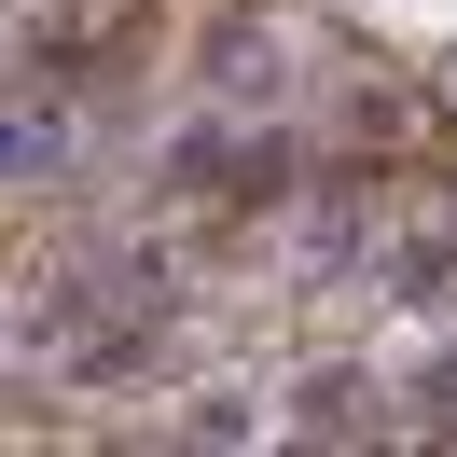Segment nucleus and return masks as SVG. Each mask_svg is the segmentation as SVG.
<instances>
[{
  "label": "nucleus",
  "mask_w": 457,
  "mask_h": 457,
  "mask_svg": "<svg viewBox=\"0 0 457 457\" xmlns=\"http://www.w3.org/2000/svg\"><path fill=\"white\" fill-rule=\"evenodd\" d=\"M70 153V125H0V167H56Z\"/></svg>",
  "instance_id": "2"
},
{
  "label": "nucleus",
  "mask_w": 457,
  "mask_h": 457,
  "mask_svg": "<svg viewBox=\"0 0 457 457\" xmlns=\"http://www.w3.org/2000/svg\"><path fill=\"white\" fill-rule=\"evenodd\" d=\"M416 402H429V416L457 429V361H429V388H416Z\"/></svg>",
  "instance_id": "3"
},
{
  "label": "nucleus",
  "mask_w": 457,
  "mask_h": 457,
  "mask_svg": "<svg viewBox=\"0 0 457 457\" xmlns=\"http://www.w3.org/2000/svg\"><path fill=\"white\" fill-rule=\"evenodd\" d=\"M291 429H361V374H305L291 388Z\"/></svg>",
  "instance_id": "1"
}]
</instances>
